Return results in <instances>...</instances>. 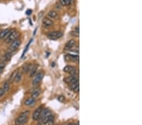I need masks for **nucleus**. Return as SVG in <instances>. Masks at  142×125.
Returning <instances> with one entry per match:
<instances>
[{
  "mask_svg": "<svg viewBox=\"0 0 142 125\" xmlns=\"http://www.w3.org/2000/svg\"><path fill=\"white\" fill-rule=\"evenodd\" d=\"M64 82L66 83H68V84H71L73 83H75L77 81H78V78L77 76H68V77H66V78H64Z\"/></svg>",
  "mask_w": 142,
  "mask_h": 125,
  "instance_id": "obj_12",
  "label": "nucleus"
},
{
  "mask_svg": "<svg viewBox=\"0 0 142 125\" xmlns=\"http://www.w3.org/2000/svg\"><path fill=\"white\" fill-rule=\"evenodd\" d=\"M70 34H71V35H72V36L75 37H78L80 35L79 27H76V29L74 30V31H71V32H70Z\"/></svg>",
  "mask_w": 142,
  "mask_h": 125,
  "instance_id": "obj_17",
  "label": "nucleus"
},
{
  "mask_svg": "<svg viewBox=\"0 0 142 125\" xmlns=\"http://www.w3.org/2000/svg\"><path fill=\"white\" fill-rule=\"evenodd\" d=\"M37 71V66H33V68H32V70L30 72V77H33V76L35 75V74L36 73Z\"/></svg>",
  "mask_w": 142,
  "mask_h": 125,
  "instance_id": "obj_21",
  "label": "nucleus"
},
{
  "mask_svg": "<svg viewBox=\"0 0 142 125\" xmlns=\"http://www.w3.org/2000/svg\"><path fill=\"white\" fill-rule=\"evenodd\" d=\"M42 109H43L42 107V106H40V107H37V108L34 111V113H33V115H32V119H33V120L34 121L38 120Z\"/></svg>",
  "mask_w": 142,
  "mask_h": 125,
  "instance_id": "obj_8",
  "label": "nucleus"
},
{
  "mask_svg": "<svg viewBox=\"0 0 142 125\" xmlns=\"http://www.w3.org/2000/svg\"><path fill=\"white\" fill-rule=\"evenodd\" d=\"M43 77H44V73H42V72H39V73H37V75L35 76V77H34L33 81H32V84L34 85H38L41 82Z\"/></svg>",
  "mask_w": 142,
  "mask_h": 125,
  "instance_id": "obj_6",
  "label": "nucleus"
},
{
  "mask_svg": "<svg viewBox=\"0 0 142 125\" xmlns=\"http://www.w3.org/2000/svg\"><path fill=\"white\" fill-rule=\"evenodd\" d=\"M78 85H79V81H77L76 82L73 83L71 84V90H73L75 88H76V87Z\"/></svg>",
  "mask_w": 142,
  "mask_h": 125,
  "instance_id": "obj_24",
  "label": "nucleus"
},
{
  "mask_svg": "<svg viewBox=\"0 0 142 125\" xmlns=\"http://www.w3.org/2000/svg\"><path fill=\"white\" fill-rule=\"evenodd\" d=\"M53 21L47 17H44L42 20V25L45 28H51L53 26Z\"/></svg>",
  "mask_w": 142,
  "mask_h": 125,
  "instance_id": "obj_9",
  "label": "nucleus"
},
{
  "mask_svg": "<svg viewBox=\"0 0 142 125\" xmlns=\"http://www.w3.org/2000/svg\"><path fill=\"white\" fill-rule=\"evenodd\" d=\"M64 59L66 61H74V62H76L78 61L79 60V56L78 55H73V54H66L64 56Z\"/></svg>",
  "mask_w": 142,
  "mask_h": 125,
  "instance_id": "obj_10",
  "label": "nucleus"
},
{
  "mask_svg": "<svg viewBox=\"0 0 142 125\" xmlns=\"http://www.w3.org/2000/svg\"><path fill=\"white\" fill-rule=\"evenodd\" d=\"M54 116L52 115H50L47 119L44 125H53L54 123Z\"/></svg>",
  "mask_w": 142,
  "mask_h": 125,
  "instance_id": "obj_13",
  "label": "nucleus"
},
{
  "mask_svg": "<svg viewBox=\"0 0 142 125\" xmlns=\"http://www.w3.org/2000/svg\"><path fill=\"white\" fill-rule=\"evenodd\" d=\"M20 44H21V41L19 39L15 40L12 43H11L9 49H8V52H11H11L15 51L19 48Z\"/></svg>",
  "mask_w": 142,
  "mask_h": 125,
  "instance_id": "obj_5",
  "label": "nucleus"
},
{
  "mask_svg": "<svg viewBox=\"0 0 142 125\" xmlns=\"http://www.w3.org/2000/svg\"><path fill=\"white\" fill-rule=\"evenodd\" d=\"M66 5H70L71 4V0H64Z\"/></svg>",
  "mask_w": 142,
  "mask_h": 125,
  "instance_id": "obj_30",
  "label": "nucleus"
},
{
  "mask_svg": "<svg viewBox=\"0 0 142 125\" xmlns=\"http://www.w3.org/2000/svg\"><path fill=\"white\" fill-rule=\"evenodd\" d=\"M35 103V99H33L32 97H29L25 101L24 104L27 106H31L32 105L34 104Z\"/></svg>",
  "mask_w": 142,
  "mask_h": 125,
  "instance_id": "obj_15",
  "label": "nucleus"
},
{
  "mask_svg": "<svg viewBox=\"0 0 142 125\" xmlns=\"http://www.w3.org/2000/svg\"><path fill=\"white\" fill-rule=\"evenodd\" d=\"M14 31V29H6L5 30H3L2 31L0 32V39H4L5 40L8 35L11 34V32H13Z\"/></svg>",
  "mask_w": 142,
  "mask_h": 125,
  "instance_id": "obj_7",
  "label": "nucleus"
},
{
  "mask_svg": "<svg viewBox=\"0 0 142 125\" xmlns=\"http://www.w3.org/2000/svg\"><path fill=\"white\" fill-rule=\"evenodd\" d=\"M51 112L50 110L49 109H42L41 113V115H40V117L39 118V122L37 125H44L45 122L46 121L47 119L48 118L50 115H51Z\"/></svg>",
  "mask_w": 142,
  "mask_h": 125,
  "instance_id": "obj_2",
  "label": "nucleus"
},
{
  "mask_svg": "<svg viewBox=\"0 0 142 125\" xmlns=\"http://www.w3.org/2000/svg\"><path fill=\"white\" fill-rule=\"evenodd\" d=\"M75 125H79V123L78 122L76 124H75Z\"/></svg>",
  "mask_w": 142,
  "mask_h": 125,
  "instance_id": "obj_34",
  "label": "nucleus"
},
{
  "mask_svg": "<svg viewBox=\"0 0 142 125\" xmlns=\"http://www.w3.org/2000/svg\"><path fill=\"white\" fill-rule=\"evenodd\" d=\"M68 125H75V124H74V123H70V124H69Z\"/></svg>",
  "mask_w": 142,
  "mask_h": 125,
  "instance_id": "obj_32",
  "label": "nucleus"
},
{
  "mask_svg": "<svg viewBox=\"0 0 142 125\" xmlns=\"http://www.w3.org/2000/svg\"><path fill=\"white\" fill-rule=\"evenodd\" d=\"M76 41H75L74 39H71L70 41L66 42V44H65L64 47V50L65 51H70L73 47V46H75Z\"/></svg>",
  "mask_w": 142,
  "mask_h": 125,
  "instance_id": "obj_11",
  "label": "nucleus"
},
{
  "mask_svg": "<svg viewBox=\"0 0 142 125\" xmlns=\"http://www.w3.org/2000/svg\"><path fill=\"white\" fill-rule=\"evenodd\" d=\"M73 90V91L75 92V93H78V92H79V90H80V87H79V85L77 86V87H76V88H75V89H74Z\"/></svg>",
  "mask_w": 142,
  "mask_h": 125,
  "instance_id": "obj_29",
  "label": "nucleus"
},
{
  "mask_svg": "<svg viewBox=\"0 0 142 125\" xmlns=\"http://www.w3.org/2000/svg\"><path fill=\"white\" fill-rule=\"evenodd\" d=\"M21 79V73H20V72H18V73L16 75L15 78L14 79V82L16 83H19L20 82V80Z\"/></svg>",
  "mask_w": 142,
  "mask_h": 125,
  "instance_id": "obj_23",
  "label": "nucleus"
},
{
  "mask_svg": "<svg viewBox=\"0 0 142 125\" xmlns=\"http://www.w3.org/2000/svg\"><path fill=\"white\" fill-rule=\"evenodd\" d=\"M30 114L29 111H25L21 112L15 120V125H24L26 124L29 119V116Z\"/></svg>",
  "mask_w": 142,
  "mask_h": 125,
  "instance_id": "obj_1",
  "label": "nucleus"
},
{
  "mask_svg": "<svg viewBox=\"0 0 142 125\" xmlns=\"http://www.w3.org/2000/svg\"><path fill=\"white\" fill-rule=\"evenodd\" d=\"M32 10H28L26 11V14L27 15H30V14L32 13Z\"/></svg>",
  "mask_w": 142,
  "mask_h": 125,
  "instance_id": "obj_31",
  "label": "nucleus"
},
{
  "mask_svg": "<svg viewBox=\"0 0 142 125\" xmlns=\"http://www.w3.org/2000/svg\"><path fill=\"white\" fill-rule=\"evenodd\" d=\"M17 73H18V70H16L15 71H14V72L11 73V76H10V80H9L10 83H12L13 82H14V79H15V76H16V75H17Z\"/></svg>",
  "mask_w": 142,
  "mask_h": 125,
  "instance_id": "obj_19",
  "label": "nucleus"
},
{
  "mask_svg": "<svg viewBox=\"0 0 142 125\" xmlns=\"http://www.w3.org/2000/svg\"><path fill=\"white\" fill-rule=\"evenodd\" d=\"M63 36V33L60 31H52L47 34V37L51 40H58Z\"/></svg>",
  "mask_w": 142,
  "mask_h": 125,
  "instance_id": "obj_4",
  "label": "nucleus"
},
{
  "mask_svg": "<svg viewBox=\"0 0 142 125\" xmlns=\"http://www.w3.org/2000/svg\"><path fill=\"white\" fill-rule=\"evenodd\" d=\"M2 88L3 89V90H5V93H6V92H8L9 91V90H10L9 83H8V82H6L4 83V84H3V86Z\"/></svg>",
  "mask_w": 142,
  "mask_h": 125,
  "instance_id": "obj_22",
  "label": "nucleus"
},
{
  "mask_svg": "<svg viewBox=\"0 0 142 125\" xmlns=\"http://www.w3.org/2000/svg\"><path fill=\"white\" fill-rule=\"evenodd\" d=\"M75 68L74 67V66H73L71 65H67L65 67L63 68V71H64L65 73H70L71 72H72V71L74 69H75Z\"/></svg>",
  "mask_w": 142,
  "mask_h": 125,
  "instance_id": "obj_16",
  "label": "nucleus"
},
{
  "mask_svg": "<svg viewBox=\"0 0 142 125\" xmlns=\"http://www.w3.org/2000/svg\"><path fill=\"white\" fill-rule=\"evenodd\" d=\"M40 94H41V90H40L39 89H36V90H35L33 92H32V97L34 99H37V98L39 96Z\"/></svg>",
  "mask_w": 142,
  "mask_h": 125,
  "instance_id": "obj_18",
  "label": "nucleus"
},
{
  "mask_svg": "<svg viewBox=\"0 0 142 125\" xmlns=\"http://www.w3.org/2000/svg\"><path fill=\"white\" fill-rule=\"evenodd\" d=\"M5 90H3V88H0V98L2 97L5 95Z\"/></svg>",
  "mask_w": 142,
  "mask_h": 125,
  "instance_id": "obj_25",
  "label": "nucleus"
},
{
  "mask_svg": "<svg viewBox=\"0 0 142 125\" xmlns=\"http://www.w3.org/2000/svg\"><path fill=\"white\" fill-rule=\"evenodd\" d=\"M48 17H50L51 18H54V19H58L59 18V15L58 14V13L54 10H51L50 11L48 14H47Z\"/></svg>",
  "mask_w": 142,
  "mask_h": 125,
  "instance_id": "obj_14",
  "label": "nucleus"
},
{
  "mask_svg": "<svg viewBox=\"0 0 142 125\" xmlns=\"http://www.w3.org/2000/svg\"><path fill=\"white\" fill-rule=\"evenodd\" d=\"M59 3L62 6H66V3H65L64 0H59Z\"/></svg>",
  "mask_w": 142,
  "mask_h": 125,
  "instance_id": "obj_28",
  "label": "nucleus"
},
{
  "mask_svg": "<svg viewBox=\"0 0 142 125\" xmlns=\"http://www.w3.org/2000/svg\"><path fill=\"white\" fill-rule=\"evenodd\" d=\"M58 101H60V102H63V101H64L65 98H64V97L63 96V95H60V96L58 97Z\"/></svg>",
  "mask_w": 142,
  "mask_h": 125,
  "instance_id": "obj_26",
  "label": "nucleus"
},
{
  "mask_svg": "<svg viewBox=\"0 0 142 125\" xmlns=\"http://www.w3.org/2000/svg\"><path fill=\"white\" fill-rule=\"evenodd\" d=\"M32 39H31L30 41L29 42V43H28L27 44V46H26V47H25V49L23 50V53H22V54H21V58H22L23 56H24V55L25 54H26L27 52L28 49H29V47H30V45L31 44V43H32Z\"/></svg>",
  "mask_w": 142,
  "mask_h": 125,
  "instance_id": "obj_20",
  "label": "nucleus"
},
{
  "mask_svg": "<svg viewBox=\"0 0 142 125\" xmlns=\"http://www.w3.org/2000/svg\"><path fill=\"white\" fill-rule=\"evenodd\" d=\"M5 67V63L4 62H0V70H3Z\"/></svg>",
  "mask_w": 142,
  "mask_h": 125,
  "instance_id": "obj_27",
  "label": "nucleus"
},
{
  "mask_svg": "<svg viewBox=\"0 0 142 125\" xmlns=\"http://www.w3.org/2000/svg\"><path fill=\"white\" fill-rule=\"evenodd\" d=\"M20 35L19 33L17 31H15L14 30L13 32H11V34L8 35V37L5 40V42L6 44H10V43H12L13 42L15 41V40L18 39H19V37Z\"/></svg>",
  "mask_w": 142,
  "mask_h": 125,
  "instance_id": "obj_3",
  "label": "nucleus"
},
{
  "mask_svg": "<svg viewBox=\"0 0 142 125\" xmlns=\"http://www.w3.org/2000/svg\"><path fill=\"white\" fill-rule=\"evenodd\" d=\"M3 72V70H0V74Z\"/></svg>",
  "mask_w": 142,
  "mask_h": 125,
  "instance_id": "obj_33",
  "label": "nucleus"
}]
</instances>
